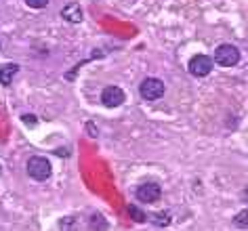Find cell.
<instances>
[{
    "label": "cell",
    "instance_id": "obj_13",
    "mask_svg": "<svg viewBox=\"0 0 248 231\" xmlns=\"http://www.w3.org/2000/svg\"><path fill=\"white\" fill-rule=\"evenodd\" d=\"M86 130H91V135H93V137H97V128L93 126V124H86Z\"/></svg>",
    "mask_w": 248,
    "mask_h": 231
},
{
    "label": "cell",
    "instance_id": "obj_8",
    "mask_svg": "<svg viewBox=\"0 0 248 231\" xmlns=\"http://www.w3.org/2000/svg\"><path fill=\"white\" fill-rule=\"evenodd\" d=\"M63 17L67 21H82V11H80V7L78 4H72V7H67V9H63Z\"/></svg>",
    "mask_w": 248,
    "mask_h": 231
},
{
    "label": "cell",
    "instance_id": "obj_7",
    "mask_svg": "<svg viewBox=\"0 0 248 231\" xmlns=\"http://www.w3.org/2000/svg\"><path fill=\"white\" fill-rule=\"evenodd\" d=\"M19 72V65L17 63H9V65H4L2 70H0V84H4V86H9L11 82H13V76Z\"/></svg>",
    "mask_w": 248,
    "mask_h": 231
},
{
    "label": "cell",
    "instance_id": "obj_3",
    "mask_svg": "<svg viewBox=\"0 0 248 231\" xmlns=\"http://www.w3.org/2000/svg\"><path fill=\"white\" fill-rule=\"evenodd\" d=\"M215 61L219 65L232 67L240 61V51L233 45H221V46H217V51H215Z\"/></svg>",
    "mask_w": 248,
    "mask_h": 231
},
{
    "label": "cell",
    "instance_id": "obj_4",
    "mask_svg": "<svg viewBox=\"0 0 248 231\" xmlns=\"http://www.w3.org/2000/svg\"><path fill=\"white\" fill-rule=\"evenodd\" d=\"M135 196H137L139 202L152 204V202H156V200H160V196H162V189H160L158 183H143L141 187H137Z\"/></svg>",
    "mask_w": 248,
    "mask_h": 231
},
{
    "label": "cell",
    "instance_id": "obj_10",
    "mask_svg": "<svg viewBox=\"0 0 248 231\" xmlns=\"http://www.w3.org/2000/svg\"><path fill=\"white\" fill-rule=\"evenodd\" d=\"M246 216H248V212H246V210H242V212H240V215H238V216H235V221H233V223H235V225H238V227H242V229H246V225H248V223H246Z\"/></svg>",
    "mask_w": 248,
    "mask_h": 231
},
{
    "label": "cell",
    "instance_id": "obj_12",
    "mask_svg": "<svg viewBox=\"0 0 248 231\" xmlns=\"http://www.w3.org/2000/svg\"><path fill=\"white\" fill-rule=\"evenodd\" d=\"M156 216H160L158 218V225H166V223H169V215H166V212H160V215H156Z\"/></svg>",
    "mask_w": 248,
    "mask_h": 231
},
{
    "label": "cell",
    "instance_id": "obj_6",
    "mask_svg": "<svg viewBox=\"0 0 248 231\" xmlns=\"http://www.w3.org/2000/svg\"><path fill=\"white\" fill-rule=\"evenodd\" d=\"M101 103L105 108H118V105H122L124 103L122 89H118V86H108V89L101 92Z\"/></svg>",
    "mask_w": 248,
    "mask_h": 231
},
{
    "label": "cell",
    "instance_id": "obj_9",
    "mask_svg": "<svg viewBox=\"0 0 248 231\" xmlns=\"http://www.w3.org/2000/svg\"><path fill=\"white\" fill-rule=\"evenodd\" d=\"M128 212H131L133 221H139V223H143V221H145V215L137 208V206H128Z\"/></svg>",
    "mask_w": 248,
    "mask_h": 231
},
{
    "label": "cell",
    "instance_id": "obj_1",
    "mask_svg": "<svg viewBox=\"0 0 248 231\" xmlns=\"http://www.w3.org/2000/svg\"><path fill=\"white\" fill-rule=\"evenodd\" d=\"M28 174L36 181H46L51 177V162L42 155H32L28 160Z\"/></svg>",
    "mask_w": 248,
    "mask_h": 231
},
{
    "label": "cell",
    "instance_id": "obj_2",
    "mask_svg": "<svg viewBox=\"0 0 248 231\" xmlns=\"http://www.w3.org/2000/svg\"><path fill=\"white\" fill-rule=\"evenodd\" d=\"M139 92L143 99H147V101H156V99H160L164 95V82L158 78H145L139 86Z\"/></svg>",
    "mask_w": 248,
    "mask_h": 231
},
{
    "label": "cell",
    "instance_id": "obj_5",
    "mask_svg": "<svg viewBox=\"0 0 248 231\" xmlns=\"http://www.w3.org/2000/svg\"><path fill=\"white\" fill-rule=\"evenodd\" d=\"M189 72L194 76H208L213 72V59L208 55H196L189 59Z\"/></svg>",
    "mask_w": 248,
    "mask_h": 231
},
{
    "label": "cell",
    "instance_id": "obj_11",
    "mask_svg": "<svg viewBox=\"0 0 248 231\" xmlns=\"http://www.w3.org/2000/svg\"><path fill=\"white\" fill-rule=\"evenodd\" d=\"M26 4L32 9H45L48 4V0H26Z\"/></svg>",
    "mask_w": 248,
    "mask_h": 231
}]
</instances>
